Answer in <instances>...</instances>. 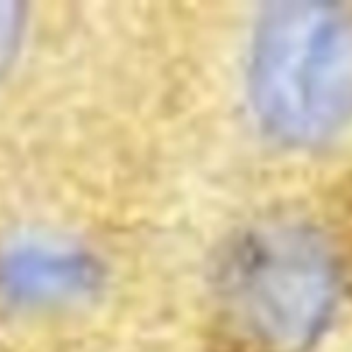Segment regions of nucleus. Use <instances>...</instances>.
Listing matches in <instances>:
<instances>
[{
    "label": "nucleus",
    "mask_w": 352,
    "mask_h": 352,
    "mask_svg": "<svg viewBox=\"0 0 352 352\" xmlns=\"http://www.w3.org/2000/svg\"><path fill=\"white\" fill-rule=\"evenodd\" d=\"M249 87L258 118L287 142H316L352 121V8L280 3L254 34Z\"/></svg>",
    "instance_id": "nucleus-1"
},
{
    "label": "nucleus",
    "mask_w": 352,
    "mask_h": 352,
    "mask_svg": "<svg viewBox=\"0 0 352 352\" xmlns=\"http://www.w3.org/2000/svg\"><path fill=\"white\" fill-rule=\"evenodd\" d=\"M222 289L236 318L263 345L294 352L321 333L336 307V258L304 222L265 220L230 246Z\"/></svg>",
    "instance_id": "nucleus-2"
},
{
    "label": "nucleus",
    "mask_w": 352,
    "mask_h": 352,
    "mask_svg": "<svg viewBox=\"0 0 352 352\" xmlns=\"http://www.w3.org/2000/svg\"><path fill=\"white\" fill-rule=\"evenodd\" d=\"M97 283V261L68 244L22 241L0 254V289L17 302H65L92 292Z\"/></svg>",
    "instance_id": "nucleus-3"
},
{
    "label": "nucleus",
    "mask_w": 352,
    "mask_h": 352,
    "mask_svg": "<svg viewBox=\"0 0 352 352\" xmlns=\"http://www.w3.org/2000/svg\"><path fill=\"white\" fill-rule=\"evenodd\" d=\"M12 8L8 6H0V54L6 49V44L10 41L12 30H15V17H12Z\"/></svg>",
    "instance_id": "nucleus-4"
}]
</instances>
